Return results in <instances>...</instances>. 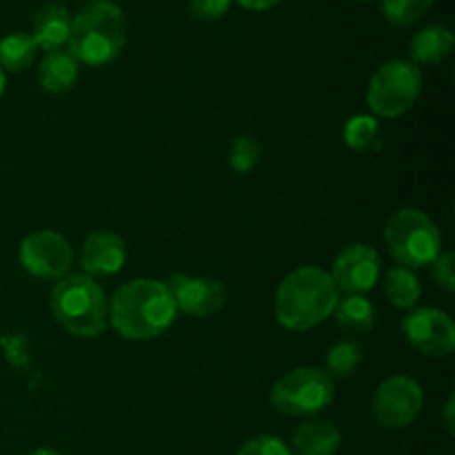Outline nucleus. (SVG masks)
Returning a JSON list of instances; mask_svg holds the SVG:
<instances>
[{
	"label": "nucleus",
	"mask_w": 455,
	"mask_h": 455,
	"mask_svg": "<svg viewBox=\"0 0 455 455\" xmlns=\"http://www.w3.org/2000/svg\"><path fill=\"white\" fill-rule=\"evenodd\" d=\"M385 293L391 305L398 307V309H413L422 296L420 280L416 278L411 269L395 265L385 275Z\"/></svg>",
	"instance_id": "a211bd4d"
},
{
	"label": "nucleus",
	"mask_w": 455,
	"mask_h": 455,
	"mask_svg": "<svg viewBox=\"0 0 455 455\" xmlns=\"http://www.w3.org/2000/svg\"><path fill=\"white\" fill-rule=\"evenodd\" d=\"M422 404V387L407 376H394L378 387L371 411L378 425L385 429H403L420 416Z\"/></svg>",
	"instance_id": "6e6552de"
},
{
	"label": "nucleus",
	"mask_w": 455,
	"mask_h": 455,
	"mask_svg": "<svg viewBox=\"0 0 455 455\" xmlns=\"http://www.w3.org/2000/svg\"><path fill=\"white\" fill-rule=\"evenodd\" d=\"M52 311L58 324L76 338H96L109 324L105 291L84 274L60 278L52 291Z\"/></svg>",
	"instance_id": "20e7f679"
},
{
	"label": "nucleus",
	"mask_w": 455,
	"mask_h": 455,
	"mask_svg": "<svg viewBox=\"0 0 455 455\" xmlns=\"http://www.w3.org/2000/svg\"><path fill=\"white\" fill-rule=\"evenodd\" d=\"M363 363V349L355 342L345 340L338 342L329 349L327 358H324V373L329 378H338V380H347L355 373V369Z\"/></svg>",
	"instance_id": "4be33fe9"
},
{
	"label": "nucleus",
	"mask_w": 455,
	"mask_h": 455,
	"mask_svg": "<svg viewBox=\"0 0 455 455\" xmlns=\"http://www.w3.org/2000/svg\"><path fill=\"white\" fill-rule=\"evenodd\" d=\"M403 333L409 345L429 358H444L455 349V324L440 309H416L404 318Z\"/></svg>",
	"instance_id": "9d476101"
},
{
	"label": "nucleus",
	"mask_w": 455,
	"mask_h": 455,
	"mask_svg": "<svg viewBox=\"0 0 455 455\" xmlns=\"http://www.w3.org/2000/svg\"><path fill=\"white\" fill-rule=\"evenodd\" d=\"M71 31V16L67 7L58 3H49L36 13L34 18V34L31 38L36 40L38 49L52 53L60 52L69 40Z\"/></svg>",
	"instance_id": "2eb2a0df"
},
{
	"label": "nucleus",
	"mask_w": 455,
	"mask_h": 455,
	"mask_svg": "<svg viewBox=\"0 0 455 455\" xmlns=\"http://www.w3.org/2000/svg\"><path fill=\"white\" fill-rule=\"evenodd\" d=\"M342 434L329 420H307L293 431L291 453L296 455H336Z\"/></svg>",
	"instance_id": "4468645a"
},
{
	"label": "nucleus",
	"mask_w": 455,
	"mask_h": 455,
	"mask_svg": "<svg viewBox=\"0 0 455 455\" xmlns=\"http://www.w3.org/2000/svg\"><path fill=\"white\" fill-rule=\"evenodd\" d=\"M333 380L314 367H298L284 373L271 389V404L284 416H315L333 403Z\"/></svg>",
	"instance_id": "0eeeda50"
},
{
	"label": "nucleus",
	"mask_w": 455,
	"mask_h": 455,
	"mask_svg": "<svg viewBox=\"0 0 455 455\" xmlns=\"http://www.w3.org/2000/svg\"><path fill=\"white\" fill-rule=\"evenodd\" d=\"M444 427L449 434H453V398H449L447 407H444Z\"/></svg>",
	"instance_id": "c85d7f7f"
},
{
	"label": "nucleus",
	"mask_w": 455,
	"mask_h": 455,
	"mask_svg": "<svg viewBox=\"0 0 455 455\" xmlns=\"http://www.w3.org/2000/svg\"><path fill=\"white\" fill-rule=\"evenodd\" d=\"M29 455H62V453L53 451V449H36V451H31Z\"/></svg>",
	"instance_id": "c756f323"
},
{
	"label": "nucleus",
	"mask_w": 455,
	"mask_h": 455,
	"mask_svg": "<svg viewBox=\"0 0 455 455\" xmlns=\"http://www.w3.org/2000/svg\"><path fill=\"white\" fill-rule=\"evenodd\" d=\"M127 260V247L124 240L114 231H93L83 244L80 251V265L84 275H114L123 269Z\"/></svg>",
	"instance_id": "ddd939ff"
},
{
	"label": "nucleus",
	"mask_w": 455,
	"mask_h": 455,
	"mask_svg": "<svg viewBox=\"0 0 455 455\" xmlns=\"http://www.w3.org/2000/svg\"><path fill=\"white\" fill-rule=\"evenodd\" d=\"M235 455H293L287 443H283L275 435H258L244 443Z\"/></svg>",
	"instance_id": "393cba45"
},
{
	"label": "nucleus",
	"mask_w": 455,
	"mask_h": 455,
	"mask_svg": "<svg viewBox=\"0 0 455 455\" xmlns=\"http://www.w3.org/2000/svg\"><path fill=\"white\" fill-rule=\"evenodd\" d=\"M434 0H382V13L394 27H411L431 9Z\"/></svg>",
	"instance_id": "5701e85b"
},
{
	"label": "nucleus",
	"mask_w": 455,
	"mask_h": 455,
	"mask_svg": "<svg viewBox=\"0 0 455 455\" xmlns=\"http://www.w3.org/2000/svg\"><path fill=\"white\" fill-rule=\"evenodd\" d=\"M176 314L167 284L151 278L124 283L109 302V324L124 340L158 338L172 327Z\"/></svg>",
	"instance_id": "f257e3e1"
},
{
	"label": "nucleus",
	"mask_w": 455,
	"mask_h": 455,
	"mask_svg": "<svg viewBox=\"0 0 455 455\" xmlns=\"http://www.w3.org/2000/svg\"><path fill=\"white\" fill-rule=\"evenodd\" d=\"M231 7V0H189V9L198 20H218Z\"/></svg>",
	"instance_id": "bb28decb"
},
{
	"label": "nucleus",
	"mask_w": 455,
	"mask_h": 455,
	"mask_svg": "<svg viewBox=\"0 0 455 455\" xmlns=\"http://www.w3.org/2000/svg\"><path fill=\"white\" fill-rule=\"evenodd\" d=\"M262 154V147L256 136L251 133H243L234 140L229 149V164L235 173H249L258 164Z\"/></svg>",
	"instance_id": "b1692460"
},
{
	"label": "nucleus",
	"mask_w": 455,
	"mask_h": 455,
	"mask_svg": "<svg viewBox=\"0 0 455 455\" xmlns=\"http://www.w3.org/2000/svg\"><path fill=\"white\" fill-rule=\"evenodd\" d=\"M453 49L451 29L443 25H431L418 31L411 40L413 65H440L447 60Z\"/></svg>",
	"instance_id": "f3484780"
},
{
	"label": "nucleus",
	"mask_w": 455,
	"mask_h": 455,
	"mask_svg": "<svg viewBox=\"0 0 455 455\" xmlns=\"http://www.w3.org/2000/svg\"><path fill=\"white\" fill-rule=\"evenodd\" d=\"M389 253L407 269L429 267L443 253V235L420 209H400L385 227Z\"/></svg>",
	"instance_id": "39448f33"
},
{
	"label": "nucleus",
	"mask_w": 455,
	"mask_h": 455,
	"mask_svg": "<svg viewBox=\"0 0 455 455\" xmlns=\"http://www.w3.org/2000/svg\"><path fill=\"white\" fill-rule=\"evenodd\" d=\"M78 80V60L69 52H52L38 67V83L47 93H65Z\"/></svg>",
	"instance_id": "dca6fc26"
},
{
	"label": "nucleus",
	"mask_w": 455,
	"mask_h": 455,
	"mask_svg": "<svg viewBox=\"0 0 455 455\" xmlns=\"http://www.w3.org/2000/svg\"><path fill=\"white\" fill-rule=\"evenodd\" d=\"M240 7L249 9V12H269V9L278 7L283 0H235Z\"/></svg>",
	"instance_id": "cd10ccee"
},
{
	"label": "nucleus",
	"mask_w": 455,
	"mask_h": 455,
	"mask_svg": "<svg viewBox=\"0 0 455 455\" xmlns=\"http://www.w3.org/2000/svg\"><path fill=\"white\" fill-rule=\"evenodd\" d=\"M71 262H74L71 244L58 231H34L20 243V265L34 278H65Z\"/></svg>",
	"instance_id": "1a4fd4ad"
},
{
	"label": "nucleus",
	"mask_w": 455,
	"mask_h": 455,
	"mask_svg": "<svg viewBox=\"0 0 455 455\" xmlns=\"http://www.w3.org/2000/svg\"><path fill=\"white\" fill-rule=\"evenodd\" d=\"M4 84H7V76H4V71L0 69V98H3L4 93Z\"/></svg>",
	"instance_id": "7c9ffc66"
},
{
	"label": "nucleus",
	"mask_w": 455,
	"mask_h": 455,
	"mask_svg": "<svg viewBox=\"0 0 455 455\" xmlns=\"http://www.w3.org/2000/svg\"><path fill=\"white\" fill-rule=\"evenodd\" d=\"M422 92V74L409 60H389L371 76L367 102L380 118H398L407 114Z\"/></svg>",
	"instance_id": "423d86ee"
},
{
	"label": "nucleus",
	"mask_w": 455,
	"mask_h": 455,
	"mask_svg": "<svg viewBox=\"0 0 455 455\" xmlns=\"http://www.w3.org/2000/svg\"><path fill=\"white\" fill-rule=\"evenodd\" d=\"M331 278L347 296H363L380 280V256L371 244H347L333 260Z\"/></svg>",
	"instance_id": "9b49d317"
},
{
	"label": "nucleus",
	"mask_w": 455,
	"mask_h": 455,
	"mask_svg": "<svg viewBox=\"0 0 455 455\" xmlns=\"http://www.w3.org/2000/svg\"><path fill=\"white\" fill-rule=\"evenodd\" d=\"M333 314L338 324L349 333H369L376 324V307L364 296L340 298Z\"/></svg>",
	"instance_id": "6ab92c4d"
},
{
	"label": "nucleus",
	"mask_w": 455,
	"mask_h": 455,
	"mask_svg": "<svg viewBox=\"0 0 455 455\" xmlns=\"http://www.w3.org/2000/svg\"><path fill=\"white\" fill-rule=\"evenodd\" d=\"M342 140L349 149L360 151V154H373L382 147V129L378 118L367 114H358L347 120Z\"/></svg>",
	"instance_id": "aec40b11"
},
{
	"label": "nucleus",
	"mask_w": 455,
	"mask_h": 455,
	"mask_svg": "<svg viewBox=\"0 0 455 455\" xmlns=\"http://www.w3.org/2000/svg\"><path fill=\"white\" fill-rule=\"evenodd\" d=\"M340 289L320 267H300L275 291V318L289 331H309L336 311Z\"/></svg>",
	"instance_id": "f03ea898"
},
{
	"label": "nucleus",
	"mask_w": 455,
	"mask_h": 455,
	"mask_svg": "<svg viewBox=\"0 0 455 455\" xmlns=\"http://www.w3.org/2000/svg\"><path fill=\"white\" fill-rule=\"evenodd\" d=\"M127 40L123 12L109 0H93L71 18L69 53L78 62L100 67L120 56Z\"/></svg>",
	"instance_id": "7ed1b4c3"
},
{
	"label": "nucleus",
	"mask_w": 455,
	"mask_h": 455,
	"mask_svg": "<svg viewBox=\"0 0 455 455\" xmlns=\"http://www.w3.org/2000/svg\"><path fill=\"white\" fill-rule=\"evenodd\" d=\"M38 44L29 34H9L0 40V69L3 71H22L36 60Z\"/></svg>",
	"instance_id": "412c9836"
},
{
	"label": "nucleus",
	"mask_w": 455,
	"mask_h": 455,
	"mask_svg": "<svg viewBox=\"0 0 455 455\" xmlns=\"http://www.w3.org/2000/svg\"><path fill=\"white\" fill-rule=\"evenodd\" d=\"M167 284L178 311L191 318H207L218 314L227 302V291L218 280L196 278L187 274H173Z\"/></svg>",
	"instance_id": "f8f14e48"
},
{
	"label": "nucleus",
	"mask_w": 455,
	"mask_h": 455,
	"mask_svg": "<svg viewBox=\"0 0 455 455\" xmlns=\"http://www.w3.org/2000/svg\"><path fill=\"white\" fill-rule=\"evenodd\" d=\"M431 275H434L435 284L443 287L444 291L453 293L455 291V260L451 251H444L431 262Z\"/></svg>",
	"instance_id": "a878e982"
}]
</instances>
